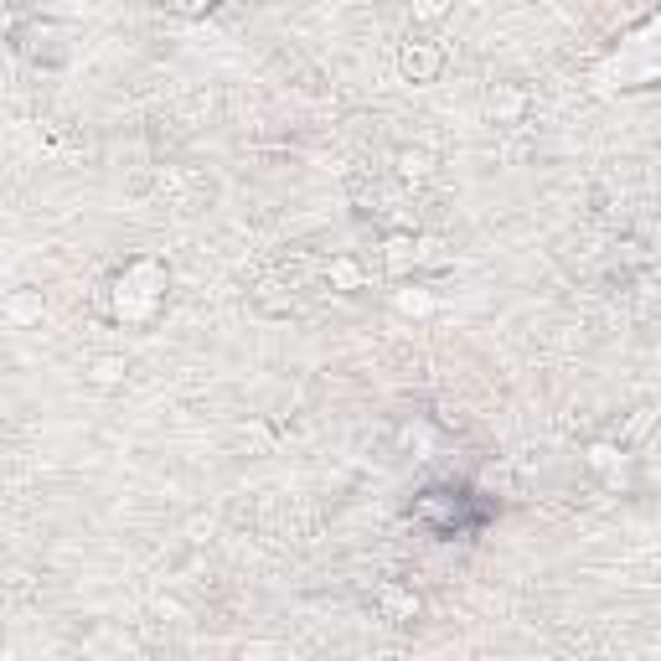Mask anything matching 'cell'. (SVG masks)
I'll use <instances>...</instances> for the list:
<instances>
[{"label": "cell", "mask_w": 661, "mask_h": 661, "mask_svg": "<svg viewBox=\"0 0 661 661\" xmlns=\"http://www.w3.org/2000/svg\"><path fill=\"white\" fill-rule=\"evenodd\" d=\"M661 21L657 16H641L620 36V47H610L599 63L590 68V93L599 99H620V93H646L657 88V73H661Z\"/></svg>", "instance_id": "obj_1"}, {"label": "cell", "mask_w": 661, "mask_h": 661, "mask_svg": "<svg viewBox=\"0 0 661 661\" xmlns=\"http://www.w3.org/2000/svg\"><path fill=\"white\" fill-rule=\"evenodd\" d=\"M166 295H170L166 264L151 254L130 258V264L109 279V321L130 326V331H145V326H155V316L166 310Z\"/></svg>", "instance_id": "obj_2"}, {"label": "cell", "mask_w": 661, "mask_h": 661, "mask_svg": "<svg viewBox=\"0 0 661 661\" xmlns=\"http://www.w3.org/2000/svg\"><path fill=\"white\" fill-rule=\"evenodd\" d=\"M444 73V47L440 42H429V36H408L404 47H398V78L414 88H429L440 84Z\"/></svg>", "instance_id": "obj_3"}, {"label": "cell", "mask_w": 661, "mask_h": 661, "mask_svg": "<svg viewBox=\"0 0 661 661\" xmlns=\"http://www.w3.org/2000/svg\"><path fill=\"white\" fill-rule=\"evenodd\" d=\"M0 321L16 326V331H32V326H42V321H47V295H42V289H32V285L11 289V295L0 300Z\"/></svg>", "instance_id": "obj_4"}, {"label": "cell", "mask_w": 661, "mask_h": 661, "mask_svg": "<svg viewBox=\"0 0 661 661\" xmlns=\"http://www.w3.org/2000/svg\"><path fill=\"white\" fill-rule=\"evenodd\" d=\"M377 258H383V274H388L393 285H398V279H414V274H419V233H388Z\"/></svg>", "instance_id": "obj_5"}, {"label": "cell", "mask_w": 661, "mask_h": 661, "mask_svg": "<svg viewBox=\"0 0 661 661\" xmlns=\"http://www.w3.org/2000/svg\"><path fill=\"white\" fill-rule=\"evenodd\" d=\"M377 610H383V620H393V626H414L419 610H425V599L408 590V584H383V590H377Z\"/></svg>", "instance_id": "obj_6"}, {"label": "cell", "mask_w": 661, "mask_h": 661, "mask_svg": "<svg viewBox=\"0 0 661 661\" xmlns=\"http://www.w3.org/2000/svg\"><path fill=\"white\" fill-rule=\"evenodd\" d=\"M393 310L398 316H414V321H429L434 310H440V295L425 285H414V279H398V289H393Z\"/></svg>", "instance_id": "obj_7"}, {"label": "cell", "mask_w": 661, "mask_h": 661, "mask_svg": "<svg viewBox=\"0 0 661 661\" xmlns=\"http://www.w3.org/2000/svg\"><path fill=\"white\" fill-rule=\"evenodd\" d=\"M326 285L337 289V295H362V289H367V264L352 254H337L326 264Z\"/></svg>", "instance_id": "obj_8"}, {"label": "cell", "mask_w": 661, "mask_h": 661, "mask_svg": "<svg viewBox=\"0 0 661 661\" xmlns=\"http://www.w3.org/2000/svg\"><path fill=\"white\" fill-rule=\"evenodd\" d=\"M527 114V93L511 84H496L492 93H486V119L492 124H517V119Z\"/></svg>", "instance_id": "obj_9"}, {"label": "cell", "mask_w": 661, "mask_h": 661, "mask_svg": "<svg viewBox=\"0 0 661 661\" xmlns=\"http://www.w3.org/2000/svg\"><path fill=\"white\" fill-rule=\"evenodd\" d=\"M626 460H630V450H626L620 440H594V444H590V455H584V465H590L594 475H605V481H620Z\"/></svg>", "instance_id": "obj_10"}, {"label": "cell", "mask_w": 661, "mask_h": 661, "mask_svg": "<svg viewBox=\"0 0 661 661\" xmlns=\"http://www.w3.org/2000/svg\"><path fill=\"white\" fill-rule=\"evenodd\" d=\"M11 36H16V47L26 52V57H42V52H47V63H63V47H52V42H63V32L47 26V21H42V26H21V32H11Z\"/></svg>", "instance_id": "obj_11"}, {"label": "cell", "mask_w": 661, "mask_h": 661, "mask_svg": "<svg viewBox=\"0 0 661 661\" xmlns=\"http://www.w3.org/2000/svg\"><path fill=\"white\" fill-rule=\"evenodd\" d=\"M124 377H130L124 352H99L93 362H88V383H93V388H119Z\"/></svg>", "instance_id": "obj_12"}, {"label": "cell", "mask_w": 661, "mask_h": 661, "mask_svg": "<svg viewBox=\"0 0 661 661\" xmlns=\"http://www.w3.org/2000/svg\"><path fill=\"white\" fill-rule=\"evenodd\" d=\"M450 11H455V0H414V26L434 32V26L450 21Z\"/></svg>", "instance_id": "obj_13"}, {"label": "cell", "mask_w": 661, "mask_h": 661, "mask_svg": "<svg viewBox=\"0 0 661 661\" xmlns=\"http://www.w3.org/2000/svg\"><path fill=\"white\" fill-rule=\"evenodd\" d=\"M450 264V243L440 233H419V269H444Z\"/></svg>", "instance_id": "obj_14"}, {"label": "cell", "mask_w": 661, "mask_h": 661, "mask_svg": "<svg viewBox=\"0 0 661 661\" xmlns=\"http://www.w3.org/2000/svg\"><path fill=\"white\" fill-rule=\"evenodd\" d=\"M429 170H434L429 151H398V176H404V181H425Z\"/></svg>", "instance_id": "obj_15"}, {"label": "cell", "mask_w": 661, "mask_h": 661, "mask_svg": "<svg viewBox=\"0 0 661 661\" xmlns=\"http://www.w3.org/2000/svg\"><path fill=\"white\" fill-rule=\"evenodd\" d=\"M651 425H657V414H651V408H636V419H630V425L620 429V434H615V440L626 444V450H636V444H641L646 434H651Z\"/></svg>", "instance_id": "obj_16"}, {"label": "cell", "mask_w": 661, "mask_h": 661, "mask_svg": "<svg viewBox=\"0 0 661 661\" xmlns=\"http://www.w3.org/2000/svg\"><path fill=\"white\" fill-rule=\"evenodd\" d=\"M170 11H181V16H202V11H212V5H222V0H166Z\"/></svg>", "instance_id": "obj_17"}, {"label": "cell", "mask_w": 661, "mask_h": 661, "mask_svg": "<svg viewBox=\"0 0 661 661\" xmlns=\"http://www.w3.org/2000/svg\"><path fill=\"white\" fill-rule=\"evenodd\" d=\"M0 36H11V16L5 11H0Z\"/></svg>", "instance_id": "obj_18"}]
</instances>
